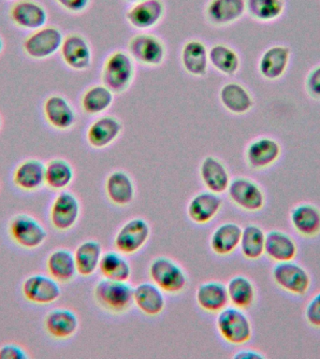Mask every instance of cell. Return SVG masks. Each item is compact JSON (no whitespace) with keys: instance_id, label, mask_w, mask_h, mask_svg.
Instances as JSON below:
<instances>
[{"instance_id":"obj_41","label":"cell","mask_w":320,"mask_h":359,"mask_svg":"<svg viewBox=\"0 0 320 359\" xmlns=\"http://www.w3.org/2000/svg\"><path fill=\"white\" fill-rule=\"evenodd\" d=\"M114 93L105 86H95L87 90L81 97V108L87 114H102L112 106Z\"/></svg>"},{"instance_id":"obj_21","label":"cell","mask_w":320,"mask_h":359,"mask_svg":"<svg viewBox=\"0 0 320 359\" xmlns=\"http://www.w3.org/2000/svg\"><path fill=\"white\" fill-rule=\"evenodd\" d=\"M122 128V123L115 117L98 118L87 130V142L95 149L105 148L119 137Z\"/></svg>"},{"instance_id":"obj_32","label":"cell","mask_w":320,"mask_h":359,"mask_svg":"<svg viewBox=\"0 0 320 359\" xmlns=\"http://www.w3.org/2000/svg\"><path fill=\"white\" fill-rule=\"evenodd\" d=\"M220 101L225 109L238 115L246 114L254 106L248 90L238 83H229L222 87Z\"/></svg>"},{"instance_id":"obj_12","label":"cell","mask_w":320,"mask_h":359,"mask_svg":"<svg viewBox=\"0 0 320 359\" xmlns=\"http://www.w3.org/2000/svg\"><path fill=\"white\" fill-rule=\"evenodd\" d=\"M128 50L132 58L147 66H159L165 57L164 44L149 34L134 36L129 41Z\"/></svg>"},{"instance_id":"obj_49","label":"cell","mask_w":320,"mask_h":359,"mask_svg":"<svg viewBox=\"0 0 320 359\" xmlns=\"http://www.w3.org/2000/svg\"><path fill=\"white\" fill-rule=\"evenodd\" d=\"M0 128H1V117H0Z\"/></svg>"},{"instance_id":"obj_30","label":"cell","mask_w":320,"mask_h":359,"mask_svg":"<svg viewBox=\"0 0 320 359\" xmlns=\"http://www.w3.org/2000/svg\"><path fill=\"white\" fill-rule=\"evenodd\" d=\"M46 268L48 274L59 283H69L78 274L74 254L67 249L59 248L51 252Z\"/></svg>"},{"instance_id":"obj_20","label":"cell","mask_w":320,"mask_h":359,"mask_svg":"<svg viewBox=\"0 0 320 359\" xmlns=\"http://www.w3.org/2000/svg\"><path fill=\"white\" fill-rule=\"evenodd\" d=\"M246 13V0H210L206 7L207 18L215 25L233 24Z\"/></svg>"},{"instance_id":"obj_6","label":"cell","mask_w":320,"mask_h":359,"mask_svg":"<svg viewBox=\"0 0 320 359\" xmlns=\"http://www.w3.org/2000/svg\"><path fill=\"white\" fill-rule=\"evenodd\" d=\"M272 275L276 285L288 293L303 296L310 288V275L293 260L276 263L272 269Z\"/></svg>"},{"instance_id":"obj_40","label":"cell","mask_w":320,"mask_h":359,"mask_svg":"<svg viewBox=\"0 0 320 359\" xmlns=\"http://www.w3.org/2000/svg\"><path fill=\"white\" fill-rule=\"evenodd\" d=\"M208 56L211 65L222 74L232 76L240 69L238 53L227 45H215L208 52Z\"/></svg>"},{"instance_id":"obj_50","label":"cell","mask_w":320,"mask_h":359,"mask_svg":"<svg viewBox=\"0 0 320 359\" xmlns=\"http://www.w3.org/2000/svg\"><path fill=\"white\" fill-rule=\"evenodd\" d=\"M8 1H11V0H8Z\"/></svg>"},{"instance_id":"obj_2","label":"cell","mask_w":320,"mask_h":359,"mask_svg":"<svg viewBox=\"0 0 320 359\" xmlns=\"http://www.w3.org/2000/svg\"><path fill=\"white\" fill-rule=\"evenodd\" d=\"M216 327L222 338L230 344H244L252 338V325L248 316L234 306L219 311Z\"/></svg>"},{"instance_id":"obj_1","label":"cell","mask_w":320,"mask_h":359,"mask_svg":"<svg viewBox=\"0 0 320 359\" xmlns=\"http://www.w3.org/2000/svg\"><path fill=\"white\" fill-rule=\"evenodd\" d=\"M94 299L98 306L109 313H124L133 305V288L128 282L103 278L95 283Z\"/></svg>"},{"instance_id":"obj_24","label":"cell","mask_w":320,"mask_h":359,"mask_svg":"<svg viewBox=\"0 0 320 359\" xmlns=\"http://www.w3.org/2000/svg\"><path fill=\"white\" fill-rule=\"evenodd\" d=\"M133 302L142 313L149 316H159L166 306L163 291L154 283H142L135 287Z\"/></svg>"},{"instance_id":"obj_18","label":"cell","mask_w":320,"mask_h":359,"mask_svg":"<svg viewBox=\"0 0 320 359\" xmlns=\"http://www.w3.org/2000/svg\"><path fill=\"white\" fill-rule=\"evenodd\" d=\"M44 328L53 339L72 338L77 332L79 328L77 314L69 309H53V310L48 311L45 316Z\"/></svg>"},{"instance_id":"obj_39","label":"cell","mask_w":320,"mask_h":359,"mask_svg":"<svg viewBox=\"0 0 320 359\" xmlns=\"http://www.w3.org/2000/svg\"><path fill=\"white\" fill-rule=\"evenodd\" d=\"M246 6L249 16L261 22L276 21L286 10L285 0H246Z\"/></svg>"},{"instance_id":"obj_44","label":"cell","mask_w":320,"mask_h":359,"mask_svg":"<svg viewBox=\"0 0 320 359\" xmlns=\"http://www.w3.org/2000/svg\"><path fill=\"white\" fill-rule=\"evenodd\" d=\"M27 351L15 344H7L0 347V359H27Z\"/></svg>"},{"instance_id":"obj_15","label":"cell","mask_w":320,"mask_h":359,"mask_svg":"<svg viewBox=\"0 0 320 359\" xmlns=\"http://www.w3.org/2000/svg\"><path fill=\"white\" fill-rule=\"evenodd\" d=\"M11 18L17 27L27 30H38L44 27L48 13L44 6L32 0H21L11 8Z\"/></svg>"},{"instance_id":"obj_5","label":"cell","mask_w":320,"mask_h":359,"mask_svg":"<svg viewBox=\"0 0 320 359\" xmlns=\"http://www.w3.org/2000/svg\"><path fill=\"white\" fill-rule=\"evenodd\" d=\"M134 77V64L126 53H112L107 58L102 69L104 86L112 93H122L131 86Z\"/></svg>"},{"instance_id":"obj_13","label":"cell","mask_w":320,"mask_h":359,"mask_svg":"<svg viewBox=\"0 0 320 359\" xmlns=\"http://www.w3.org/2000/svg\"><path fill=\"white\" fill-rule=\"evenodd\" d=\"M282 148L276 140L261 137L250 142L246 151L247 164L253 170H260L271 167L278 161Z\"/></svg>"},{"instance_id":"obj_4","label":"cell","mask_w":320,"mask_h":359,"mask_svg":"<svg viewBox=\"0 0 320 359\" xmlns=\"http://www.w3.org/2000/svg\"><path fill=\"white\" fill-rule=\"evenodd\" d=\"M8 234L14 243L24 249L39 248L46 241L48 233L41 222L29 215L20 213L8 224Z\"/></svg>"},{"instance_id":"obj_10","label":"cell","mask_w":320,"mask_h":359,"mask_svg":"<svg viewBox=\"0 0 320 359\" xmlns=\"http://www.w3.org/2000/svg\"><path fill=\"white\" fill-rule=\"evenodd\" d=\"M151 235L148 222L142 218H133L118 230L114 246L123 255H134L147 243Z\"/></svg>"},{"instance_id":"obj_28","label":"cell","mask_w":320,"mask_h":359,"mask_svg":"<svg viewBox=\"0 0 320 359\" xmlns=\"http://www.w3.org/2000/svg\"><path fill=\"white\" fill-rule=\"evenodd\" d=\"M13 182L21 190L39 189L45 184V165L38 159L25 160L14 170Z\"/></svg>"},{"instance_id":"obj_36","label":"cell","mask_w":320,"mask_h":359,"mask_svg":"<svg viewBox=\"0 0 320 359\" xmlns=\"http://www.w3.org/2000/svg\"><path fill=\"white\" fill-rule=\"evenodd\" d=\"M266 234L257 224H250L241 231L240 248L246 259H260L265 254Z\"/></svg>"},{"instance_id":"obj_35","label":"cell","mask_w":320,"mask_h":359,"mask_svg":"<svg viewBox=\"0 0 320 359\" xmlns=\"http://www.w3.org/2000/svg\"><path fill=\"white\" fill-rule=\"evenodd\" d=\"M227 290L229 302L236 308L246 310L255 302V286L248 278L243 275L232 277L227 283Z\"/></svg>"},{"instance_id":"obj_43","label":"cell","mask_w":320,"mask_h":359,"mask_svg":"<svg viewBox=\"0 0 320 359\" xmlns=\"http://www.w3.org/2000/svg\"><path fill=\"white\" fill-rule=\"evenodd\" d=\"M305 318L312 327L320 328V292L306 306Z\"/></svg>"},{"instance_id":"obj_16","label":"cell","mask_w":320,"mask_h":359,"mask_svg":"<svg viewBox=\"0 0 320 359\" xmlns=\"http://www.w3.org/2000/svg\"><path fill=\"white\" fill-rule=\"evenodd\" d=\"M62 59L70 69H88L92 61V53L88 42L83 36L72 34L64 39L60 49Z\"/></svg>"},{"instance_id":"obj_17","label":"cell","mask_w":320,"mask_h":359,"mask_svg":"<svg viewBox=\"0 0 320 359\" xmlns=\"http://www.w3.org/2000/svg\"><path fill=\"white\" fill-rule=\"evenodd\" d=\"M165 13L162 0H142L136 2L126 13L129 24L138 29H149L159 24Z\"/></svg>"},{"instance_id":"obj_3","label":"cell","mask_w":320,"mask_h":359,"mask_svg":"<svg viewBox=\"0 0 320 359\" xmlns=\"http://www.w3.org/2000/svg\"><path fill=\"white\" fill-rule=\"evenodd\" d=\"M149 275L152 282L166 293H181L187 285V277L184 269L168 257H157L152 261Z\"/></svg>"},{"instance_id":"obj_38","label":"cell","mask_w":320,"mask_h":359,"mask_svg":"<svg viewBox=\"0 0 320 359\" xmlns=\"http://www.w3.org/2000/svg\"><path fill=\"white\" fill-rule=\"evenodd\" d=\"M74 171L66 160L55 158L45 165V184L51 189L62 191L72 184Z\"/></svg>"},{"instance_id":"obj_45","label":"cell","mask_w":320,"mask_h":359,"mask_svg":"<svg viewBox=\"0 0 320 359\" xmlns=\"http://www.w3.org/2000/svg\"><path fill=\"white\" fill-rule=\"evenodd\" d=\"M59 6L73 13L86 11L90 4V0H55Z\"/></svg>"},{"instance_id":"obj_14","label":"cell","mask_w":320,"mask_h":359,"mask_svg":"<svg viewBox=\"0 0 320 359\" xmlns=\"http://www.w3.org/2000/svg\"><path fill=\"white\" fill-rule=\"evenodd\" d=\"M291 56V48L286 45H274L260 56L258 72L266 80H279L288 70Z\"/></svg>"},{"instance_id":"obj_25","label":"cell","mask_w":320,"mask_h":359,"mask_svg":"<svg viewBox=\"0 0 320 359\" xmlns=\"http://www.w3.org/2000/svg\"><path fill=\"white\" fill-rule=\"evenodd\" d=\"M196 303L207 313H216L227 307L229 296L227 285L219 282L201 283L196 289Z\"/></svg>"},{"instance_id":"obj_34","label":"cell","mask_w":320,"mask_h":359,"mask_svg":"<svg viewBox=\"0 0 320 359\" xmlns=\"http://www.w3.org/2000/svg\"><path fill=\"white\" fill-rule=\"evenodd\" d=\"M182 64L184 69L193 76L206 74L209 56L206 46L201 41H190L182 50Z\"/></svg>"},{"instance_id":"obj_8","label":"cell","mask_w":320,"mask_h":359,"mask_svg":"<svg viewBox=\"0 0 320 359\" xmlns=\"http://www.w3.org/2000/svg\"><path fill=\"white\" fill-rule=\"evenodd\" d=\"M80 213L81 205L77 196L69 191L62 190L51 206L50 222L58 231H67L77 224Z\"/></svg>"},{"instance_id":"obj_26","label":"cell","mask_w":320,"mask_h":359,"mask_svg":"<svg viewBox=\"0 0 320 359\" xmlns=\"http://www.w3.org/2000/svg\"><path fill=\"white\" fill-rule=\"evenodd\" d=\"M298 246L294 238L280 230L266 234L265 254L276 263L292 261L296 257Z\"/></svg>"},{"instance_id":"obj_22","label":"cell","mask_w":320,"mask_h":359,"mask_svg":"<svg viewBox=\"0 0 320 359\" xmlns=\"http://www.w3.org/2000/svg\"><path fill=\"white\" fill-rule=\"evenodd\" d=\"M199 175L205 187L211 192H226L230 184L229 171L223 163L213 156L205 157L199 168Z\"/></svg>"},{"instance_id":"obj_42","label":"cell","mask_w":320,"mask_h":359,"mask_svg":"<svg viewBox=\"0 0 320 359\" xmlns=\"http://www.w3.org/2000/svg\"><path fill=\"white\" fill-rule=\"evenodd\" d=\"M305 90L309 97L320 100V64L313 67L305 79Z\"/></svg>"},{"instance_id":"obj_7","label":"cell","mask_w":320,"mask_h":359,"mask_svg":"<svg viewBox=\"0 0 320 359\" xmlns=\"http://www.w3.org/2000/svg\"><path fill=\"white\" fill-rule=\"evenodd\" d=\"M61 293L59 282L49 274H32L22 282V296L33 304H52L59 299Z\"/></svg>"},{"instance_id":"obj_47","label":"cell","mask_w":320,"mask_h":359,"mask_svg":"<svg viewBox=\"0 0 320 359\" xmlns=\"http://www.w3.org/2000/svg\"><path fill=\"white\" fill-rule=\"evenodd\" d=\"M3 49H4V42H3V39L0 36V53H2Z\"/></svg>"},{"instance_id":"obj_11","label":"cell","mask_w":320,"mask_h":359,"mask_svg":"<svg viewBox=\"0 0 320 359\" xmlns=\"http://www.w3.org/2000/svg\"><path fill=\"white\" fill-rule=\"evenodd\" d=\"M227 193L230 201L246 212H258L265 204V196L260 185L244 177L230 181Z\"/></svg>"},{"instance_id":"obj_33","label":"cell","mask_w":320,"mask_h":359,"mask_svg":"<svg viewBox=\"0 0 320 359\" xmlns=\"http://www.w3.org/2000/svg\"><path fill=\"white\" fill-rule=\"evenodd\" d=\"M102 255V247L98 241L88 240L81 243L74 252L77 273L83 277L91 276L98 269Z\"/></svg>"},{"instance_id":"obj_27","label":"cell","mask_w":320,"mask_h":359,"mask_svg":"<svg viewBox=\"0 0 320 359\" xmlns=\"http://www.w3.org/2000/svg\"><path fill=\"white\" fill-rule=\"evenodd\" d=\"M105 190L109 201L117 206H126L133 201V181L125 171L116 170L109 174L106 180Z\"/></svg>"},{"instance_id":"obj_37","label":"cell","mask_w":320,"mask_h":359,"mask_svg":"<svg viewBox=\"0 0 320 359\" xmlns=\"http://www.w3.org/2000/svg\"><path fill=\"white\" fill-rule=\"evenodd\" d=\"M98 269L103 278L117 282H128L131 276V264L118 252L103 254Z\"/></svg>"},{"instance_id":"obj_31","label":"cell","mask_w":320,"mask_h":359,"mask_svg":"<svg viewBox=\"0 0 320 359\" xmlns=\"http://www.w3.org/2000/svg\"><path fill=\"white\" fill-rule=\"evenodd\" d=\"M293 229L303 237L313 238L320 233V210L311 204H300L291 212Z\"/></svg>"},{"instance_id":"obj_46","label":"cell","mask_w":320,"mask_h":359,"mask_svg":"<svg viewBox=\"0 0 320 359\" xmlns=\"http://www.w3.org/2000/svg\"><path fill=\"white\" fill-rule=\"evenodd\" d=\"M233 358L237 359H260L264 358L265 356L262 353H258V351L246 349L239 351Z\"/></svg>"},{"instance_id":"obj_19","label":"cell","mask_w":320,"mask_h":359,"mask_svg":"<svg viewBox=\"0 0 320 359\" xmlns=\"http://www.w3.org/2000/svg\"><path fill=\"white\" fill-rule=\"evenodd\" d=\"M223 201L218 194L206 191L193 196L187 206V215L193 223L205 224L220 212Z\"/></svg>"},{"instance_id":"obj_23","label":"cell","mask_w":320,"mask_h":359,"mask_svg":"<svg viewBox=\"0 0 320 359\" xmlns=\"http://www.w3.org/2000/svg\"><path fill=\"white\" fill-rule=\"evenodd\" d=\"M44 116L53 128L59 130H66L75 123L74 109L66 98L61 95H51L45 101Z\"/></svg>"},{"instance_id":"obj_9","label":"cell","mask_w":320,"mask_h":359,"mask_svg":"<svg viewBox=\"0 0 320 359\" xmlns=\"http://www.w3.org/2000/svg\"><path fill=\"white\" fill-rule=\"evenodd\" d=\"M63 41V34L58 28L44 27L27 36L22 48L31 58H49L60 50Z\"/></svg>"},{"instance_id":"obj_29","label":"cell","mask_w":320,"mask_h":359,"mask_svg":"<svg viewBox=\"0 0 320 359\" xmlns=\"http://www.w3.org/2000/svg\"><path fill=\"white\" fill-rule=\"evenodd\" d=\"M241 231L243 229L238 224H220L211 236V249L220 257L232 255L240 246Z\"/></svg>"},{"instance_id":"obj_48","label":"cell","mask_w":320,"mask_h":359,"mask_svg":"<svg viewBox=\"0 0 320 359\" xmlns=\"http://www.w3.org/2000/svg\"><path fill=\"white\" fill-rule=\"evenodd\" d=\"M131 1L139 2V1H142V0H131Z\"/></svg>"}]
</instances>
